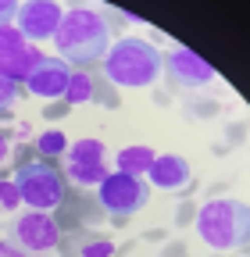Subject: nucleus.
<instances>
[{"instance_id":"obj_17","label":"nucleus","mask_w":250,"mask_h":257,"mask_svg":"<svg viewBox=\"0 0 250 257\" xmlns=\"http://www.w3.org/2000/svg\"><path fill=\"white\" fill-rule=\"evenodd\" d=\"M18 93H22V86H18V82H11V79L0 75V111H8V107L18 100Z\"/></svg>"},{"instance_id":"obj_6","label":"nucleus","mask_w":250,"mask_h":257,"mask_svg":"<svg viewBox=\"0 0 250 257\" xmlns=\"http://www.w3.org/2000/svg\"><path fill=\"white\" fill-rule=\"evenodd\" d=\"M8 239L15 246H22L25 253H50L61 243V225L47 211H25L11 221Z\"/></svg>"},{"instance_id":"obj_9","label":"nucleus","mask_w":250,"mask_h":257,"mask_svg":"<svg viewBox=\"0 0 250 257\" xmlns=\"http://www.w3.org/2000/svg\"><path fill=\"white\" fill-rule=\"evenodd\" d=\"M68 79H72V68L61 57H43L40 61V68L29 75V93H36L43 96V100H54V96H65L68 89Z\"/></svg>"},{"instance_id":"obj_21","label":"nucleus","mask_w":250,"mask_h":257,"mask_svg":"<svg viewBox=\"0 0 250 257\" xmlns=\"http://www.w3.org/2000/svg\"><path fill=\"white\" fill-rule=\"evenodd\" d=\"M0 257H33V253H25V250L15 246L11 239H0Z\"/></svg>"},{"instance_id":"obj_14","label":"nucleus","mask_w":250,"mask_h":257,"mask_svg":"<svg viewBox=\"0 0 250 257\" xmlns=\"http://www.w3.org/2000/svg\"><path fill=\"white\" fill-rule=\"evenodd\" d=\"M111 172L104 165H65V179L79 182V186H100Z\"/></svg>"},{"instance_id":"obj_1","label":"nucleus","mask_w":250,"mask_h":257,"mask_svg":"<svg viewBox=\"0 0 250 257\" xmlns=\"http://www.w3.org/2000/svg\"><path fill=\"white\" fill-rule=\"evenodd\" d=\"M54 47H57V57L68 64V68H93L100 64L111 50V25L100 11L93 8H72L65 11L57 32H54Z\"/></svg>"},{"instance_id":"obj_15","label":"nucleus","mask_w":250,"mask_h":257,"mask_svg":"<svg viewBox=\"0 0 250 257\" xmlns=\"http://www.w3.org/2000/svg\"><path fill=\"white\" fill-rule=\"evenodd\" d=\"M89 96H93V79L86 72H72L68 89H65V100L68 104H82V100H89Z\"/></svg>"},{"instance_id":"obj_18","label":"nucleus","mask_w":250,"mask_h":257,"mask_svg":"<svg viewBox=\"0 0 250 257\" xmlns=\"http://www.w3.org/2000/svg\"><path fill=\"white\" fill-rule=\"evenodd\" d=\"M22 204V197H18V189H15V182H0V207H8V211H15Z\"/></svg>"},{"instance_id":"obj_11","label":"nucleus","mask_w":250,"mask_h":257,"mask_svg":"<svg viewBox=\"0 0 250 257\" xmlns=\"http://www.w3.org/2000/svg\"><path fill=\"white\" fill-rule=\"evenodd\" d=\"M40 61H43V54L33 43L29 47H0V75L18 82V86H25L29 75L40 68Z\"/></svg>"},{"instance_id":"obj_7","label":"nucleus","mask_w":250,"mask_h":257,"mask_svg":"<svg viewBox=\"0 0 250 257\" xmlns=\"http://www.w3.org/2000/svg\"><path fill=\"white\" fill-rule=\"evenodd\" d=\"M18 32L29 43H40V40H54V32L65 18L61 4H50V0H33V4H18Z\"/></svg>"},{"instance_id":"obj_2","label":"nucleus","mask_w":250,"mask_h":257,"mask_svg":"<svg viewBox=\"0 0 250 257\" xmlns=\"http://www.w3.org/2000/svg\"><path fill=\"white\" fill-rule=\"evenodd\" d=\"M104 64V75L121 86V89H143V86H154L165 68V57L161 50L140 40V36H121L111 43L107 57L100 61Z\"/></svg>"},{"instance_id":"obj_8","label":"nucleus","mask_w":250,"mask_h":257,"mask_svg":"<svg viewBox=\"0 0 250 257\" xmlns=\"http://www.w3.org/2000/svg\"><path fill=\"white\" fill-rule=\"evenodd\" d=\"M165 68H168V79L182 89H200V86L214 82V68L190 47L172 50V57H165Z\"/></svg>"},{"instance_id":"obj_20","label":"nucleus","mask_w":250,"mask_h":257,"mask_svg":"<svg viewBox=\"0 0 250 257\" xmlns=\"http://www.w3.org/2000/svg\"><path fill=\"white\" fill-rule=\"evenodd\" d=\"M15 15H18V0H0V29L11 25Z\"/></svg>"},{"instance_id":"obj_5","label":"nucleus","mask_w":250,"mask_h":257,"mask_svg":"<svg viewBox=\"0 0 250 257\" xmlns=\"http://www.w3.org/2000/svg\"><path fill=\"white\" fill-rule=\"evenodd\" d=\"M147 204H150V182H143V175L111 172L100 182V207L111 218H133Z\"/></svg>"},{"instance_id":"obj_16","label":"nucleus","mask_w":250,"mask_h":257,"mask_svg":"<svg viewBox=\"0 0 250 257\" xmlns=\"http://www.w3.org/2000/svg\"><path fill=\"white\" fill-rule=\"evenodd\" d=\"M36 147H40L43 157H61V154L68 150V140H65V133H61V128H50V133H43V136L36 140Z\"/></svg>"},{"instance_id":"obj_10","label":"nucleus","mask_w":250,"mask_h":257,"mask_svg":"<svg viewBox=\"0 0 250 257\" xmlns=\"http://www.w3.org/2000/svg\"><path fill=\"white\" fill-rule=\"evenodd\" d=\"M150 182L158 189H168V193H179L193 182V172H190V161L179 157V154H158L154 157V165L147 168Z\"/></svg>"},{"instance_id":"obj_4","label":"nucleus","mask_w":250,"mask_h":257,"mask_svg":"<svg viewBox=\"0 0 250 257\" xmlns=\"http://www.w3.org/2000/svg\"><path fill=\"white\" fill-rule=\"evenodd\" d=\"M11 182L29 211H50L65 200V172H57L50 161H25Z\"/></svg>"},{"instance_id":"obj_3","label":"nucleus","mask_w":250,"mask_h":257,"mask_svg":"<svg viewBox=\"0 0 250 257\" xmlns=\"http://www.w3.org/2000/svg\"><path fill=\"white\" fill-rule=\"evenodd\" d=\"M197 232L211 250H239L246 239V207L239 200H207L197 211Z\"/></svg>"},{"instance_id":"obj_12","label":"nucleus","mask_w":250,"mask_h":257,"mask_svg":"<svg viewBox=\"0 0 250 257\" xmlns=\"http://www.w3.org/2000/svg\"><path fill=\"white\" fill-rule=\"evenodd\" d=\"M154 150L147 147H129V150H118V172H129V175H143L154 165Z\"/></svg>"},{"instance_id":"obj_19","label":"nucleus","mask_w":250,"mask_h":257,"mask_svg":"<svg viewBox=\"0 0 250 257\" xmlns=\"http://www.w3.org/2000/svg\"><path fill=\"white\" fill-rule=\"evenodd\" d=\"M111 239H97V243H86L82 246V257H111Z\"/></svg>"},{"instance_id":"obj_13","label":"nucleus","mask_w":250,"mask_h":257,"mask_svg":"<svg viewBox=\"0 0 250 257\" xmlns=\"http://www.w3.org/2000/svg\"><path fill=\"white\" fill-rule=\"evenodd\" d=\"M65 154H68V165H100L104 143H100V140H79V143H72Z\"/></svg>"},{"instance_id":"obj_22","label":"nucleus","mask_w":250,"mask_h":257,"mask_svg":"<svg viewBox=\"0 0 250 257\" xmlns=\"http://www.w3.org/2000/svg\"><path fill=\"white\" fill-rule=\"evenodd\" d=\"M8 154H11V147H8V140H4V136H0V165L8 161Z\"/></svg>"}]
</instances>
